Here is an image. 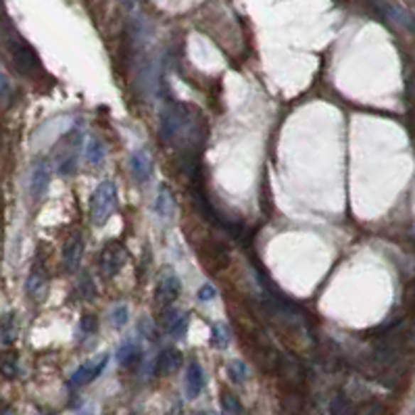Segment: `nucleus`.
<instances>
[{
  "label": "nucleus",
  "instance_id": "f257e3e1",
  "mask_svg": "<svg viewBox=\"0 0 415 415\" xmlns=\"http://www.w3.org/2000/svg\"><path fill=\"white\" fill-rule=\"evenodd\" d=\"M203 117L186 104H169L161 115V140L165 144L178 146L184 153H198L205 129Z\"/></svg>",
  "mask_w": 415,
  "mask_h": 415
},
{
  "label": "nucleus",
  "instance_id": "f3484780",
  "mask_svg": "<svg viewBox=\"0 0 415 415\" xmlns=\"http://www.w3.org/2000/svg\"><path fill=\"white\" fill-rule=\"evenodd\" d=\"M17 338V323H15V313H6L2 321V345L9 347Z\"/></svg>",
  "mask_w": 415,
  "mask_h": 415
},
{
  "label": "nucleus",
  "instance_id": "aec40b11",
  "mask_svg": "<svg viewBox=\"0 0 415 415\" xmlns=\"http://www.w3.org/2000/svg\"><path fill=\"white\" fill-rule=\"evenodd\" d=\"M46 284V278H44V271L40 269V267H33L32 274H30V280H28V292L36 296L38 294V290H42Z\"/></svg>",
  "mask_w": 415,
  "mask_h": 415
},
{
  "label": "nucleus",
  "instance_id": "ddd939ff",
  "mask_svg": "<svg viewBox=\"0 0 415 415\" xmlns=\"http://www.w3.org/2000/svg\"><path fill=\"white\" fill-rule=\"evenodd\" d=\"M155 211L163 220H171L173 213H176V200H173V194H171V190L167 186H161L159 192H157Z\"/></svg>",
  "mask_w": 415,
  "mask_h": 415
},
{
  "label": "nucleus",
  "instance_id": "9d476101",
  "mask_svg": "<svg viewBox=\"0 0 415 415\" xmlns=\"http://www.w3.org/2000/svg\"><path fill=\"white\" fill-rule=\"evenodd\" d=\"M163 328L167 334L176 336V338H182L186 336V330H188V316L180 309H169L165 311L163 316Z\"/></svg>",
  "mask_w": 415,
  "mask_h": 415
},
{
  "label": "nucleus",
  "instance_id": "bb28decb",
  "mask_svg": "<svg viewBox=\"0 0 415 415\" xmlns=\"http://www.w3.org/2000/svg\"><path fill=\"white\" fill-rule=\"evenodd\" d=\"M203 415H211V414H203Z\"/></svg>",
  "mask_w": 415,
  "mask_h": 415
},
{
  "label": "nucleus",
  "instance_id": "7ed1b4c3",
  "mask_svg": "<svg viewBox=\"0 0 415 415\" xmlns=\"http://www.w3.org/2000/svg\"><path fill=\"white\" fill-rule=\"evenodd\" d=\"M9 48H11V59H13V65L17 67V71H19V73H23V75L32 77L36 71H40V69H42V65H40V59H38L36 50H33L32 46H30L26 40H21V38L17 36V32L9 38Z\"/></svg>",
  "mask_w": 415,
  "mask_h": 415
},
{
  "label": "nucleus",
  "instance_id": "2eb2a0df",
  "mask_svg": "<svg viewBox=\"0 0 415 415\" xmlns=\"http://www.w3.org/2000/svg\"><path fill=\"white\" fill-rule=\"evenodd\" d=\"M330 414L332 415H357V407L351 403L349 397L336 394L330 403Z\"/></svg>",
  "mask_w": 415,
  "mask_h": 415
},
{
  "label": "nucleus",
  "instance_id": "f03ea898",
  "mask_svg": "<svg viewBox=\"0 0 415 415\" xmlns=\"http://www.w3.org/2000/svg\"><path fill=\"white\" fill-rule=\"evenodd\" d=\"M117 209V186L111 180L100 182L90 196V220L95 225H104Z\"/></svg>",
  "mask_w": 415,
  "mask_h": 415
},
{
  "label": "nucleus",
  "instance_id": "dca6fc26",
  "mask_svg": "<svg viewBox=\"0 0 415 415\" xmlns=\"http://www.w3.org/2000/svg\"><path fill=\"white\" fill-rule=\"evenodd\" d=\"M104 142L100 138H90L88 149H86V161L90 165H100L104 161Z\"/></svg>",
  "mask_w": 415,
  "mask_h": 415
},
{
  "label": "nucleus",
  "instance_id": "a878e982",
  "mask_svg": "<svg viewBox=\"0 0 415 415\" xmlns=\"http://www.w3.org/2000/svg\"><path fill=\"white\" fill-rule=\"evenodd\" d=\"M414 28H415V17H414Z\"/></svg>",
  "mask_w": 415,
  "mask_h": 415
},
{
  "label": "nucleus",
  "instance_id": "20e7f679",
  "mask_svg": "<svg viewBox=\"0 0 415 415\" xmlns=\"http://www.w3.org/2000/svg\"><path fill=\"white\" fill-rule=\"evenodd\" d=\"M126 249H124V244L122 242H109V244H104V249L100 251V271H102V276L104 278H115L119 271H122V267H124V263H126Z\"/></svg>",
  "mask_w": 415,
  "mask_h": 415
},
{
  "label": "nucleus",
  "instance_id": "6e6552de",
  "mask_svg": "<svg viewBox=\"0 0 415 415\" xmlns=\"http://www.w3.org/2000/svg\"><path fill=\"white\" fill-rule=\"evenodd\" d=\"M82 255H84V234L75 232V234L69 236V240H67L63 249L65 271H75L82 263Z\"/></svg>",
  "mask_w": 415,
  "mask_h": 415
},
{
  "label": "nucleus",
  "instance_id": "0eeeda50",
  "mask_svg": "<svg viewBox=\"0 0 415 415\" xmlns=\"http://www.w3.org/2000/svg\"><path fill=\"white\" fill-rule=\"evenodd\" d=\"M48 184H50V165L48 161L38 159L33 163L32 176H30V194L33 200H40L46 194Z\"/></svg>",
  "mask_w": 415,
  "mask_h": 415
},
{
  "label": "nucleus",
  "instance_id": "f8f14e48",
  "mask_svg": "<svg viewBox=\"0 0 415 415\" xmlns=\"http://www.w3.org/2000/svg\"><path fill=\"white\" fill-rule=\"evenodd\" d=\"M205 388V372L198 361H190L186 367V397L196 399Z\"/></svg>",
  "mask_w": 415,
  "mask_h": 415
},
{
  "label": "nucleus",
  "instance_id": "39448f33",
  "mask_svg": "<svg viewBox=\"0 0 415 415\" xmlns=\"http://www.w3.org/2000/svg\"><path fill=\"white\" fill-rule=\"evenodd\" d=\"M180 292H182V284H180L178 276L173 274V269H167V271L161 276L159 284H157L155 301H157V305L167 309V307H171V305L178 301Z\"/></svg>",
  "mask_w": 415,
  "mask_h": 415
},
{
  "label": "nucleus",
  "instance_id": "423d86ee",
  "mask_svg": "<svg viewBox=\"0 0 415 415\" xmlns=\"http://www.w3.org/2000/svg\"><path fill=\"white\" fill-rule=\"evenodd\" d=\"M107 363H109V355H102L100 359H92V361L82 363V365L73 372V376L69 378V386L82 388V386H86V384L95 382L96 378L104 372Z\"/></svg>",
  "mask_w": 415,
  "mask_h": 415
},
{
  "label": "nucleus",
  "instance_id": "5701e85b",
  "mask_svg": "<svg viewBox=\"0 0 415 415\" xmlns=\"http://www.w3.org/2000/svg\"><path fill=\"white\" fill-rule=\"evenodd\" d=\"M198 301H211V298H215L217 296V290L211 286V284H205L203 288H198Z\"/></svg>",
  "mask_w": 415,
  "mask_h": 415
},
{
  "label": "nucleus",
  "instance_id": "393cba45",
  "mask_svg": "<svg viewBox=\"0 0 415 415\" xmlns=\"http://www.w3.org/2000/svg\"><path fill=\"white\" fill-rule=\"evenodd\" d=\"M2 415H11V414H9V411H4V414H2Z\"/></svg>",
  "mask_w": 415,
  "mask_h": 415
},
{
  "label": "nucleus",
  "instance_id": "a211bd4d",
  "mask_svg": "<svg viewBox=\"0 0 415 415\" xmlns=\"http://www.w3.org/2000/svg\"><path fill=\"white\" fill-rule=\"evenodd\" d=\"M211 345L215 349H225L230 345V332L224 323H213L211 325Z\"/></svg>",
  "mask_w": 415,
  "mask_h": 415
},
{
  "label": "nucleus",
  "instance_id": "1a4fd4ad",
  "mask_svg": "<svg viewBox=\"0 0 415 415\" xmlns=\"http://www.w3.org/2000/svg\"><path fill=\"white\" fill-rule=\"evenodd\" d=\"M129 165H131V176L138 184H144V182L151 180V176H153V157H151L149 151H144V149L134 151Z\"/></svg>",
  "mask_w": 415,
  "mask_h": 415
},
{
  "label": "nucleus",
  "instance_id": "9b49d317",
  "mask_svg": "<svg viewBox=\"0 0 415 415\" xmlns=\"http://www.w3.org/2000/svg\"><path fill=\"white\" fill-rule=\"evenodd\" d=\"M182 367V352L178 349H163L157 357L155 370L159 376H171Z\"/></svg>",
  "mask_w": 415,
  "mask_h": 415
},
{
  "label": "nucleus",
  "instance_id": "6ab92c4d",
  "mask_svg": "<svg viewBox=\"0 0 415 415\" xmlns=\"http://www.w3.org/2000/svg\"><path fill=\"white\" fill-rule=\"evenodd\" d=\"M227 374H230V378L234 380V382H244L247 378H249V367H247V363L244 361H232L230 365H227Z\"/></svg>",
  "mask_w": 415,
  "mask_h": 415
},
{
  "label": "nucleus",
  "instance_id": "b1692460",
  "mask_svg": "<svg viewBox=\"0 0 415 415\" xmlns=\"http://www.w3.org/2000/svg\"><path fill=\"white\" fill-rule=\"evenodd\" d=\"M77 415H95V414H92L90 409H84V411H80V414H77Z\"/></svg>",
  "mask_w": 415,
  "mask_h": 415
},
{
  "label": "nucleus",
  "instance_id": "4468645a",
  "mask_svg": "<svg viewBox=\"0 0 415 415\" xmlns=\"http://www.w3.org/2000/svg\"><path fill=\"white\" fill-rule=\"evenodd\" d=\"M140 359H142V349H140V345H138L136 340H128V343L122 345L119 351H117V361H119V365H124V367H134Z\"/></svg>",
  "mask_w": 415,
  "mask_h": 415
},
{
  "label": "nucleus",
  "instance_id": "412c9836",
  "mask_svg": "<svg viewBox=\"0 0 415 415\" xmlns=\"http://www.w3.org/2000/svg\"><path fill=\"white\" fill-rule=\"evenodd\" d=\"M222 403H224V409L227 415H240L242 414V405L238 403V399L230 392H224L222 397Z\"/></svg>",
  "mask_w": 415,
  "mask_h": 415
},
{
  "label": "nucleus",
  "instance_id": "4be33fe9",
  "mask_svg": "<svg viewBox=\"0 0 415 415\" xmlns=\"http://www.w3.org/2000/svg\"><path fill=\"white\" fill-rule=\"evenodd\" d=\"M128 320H129L128 307H126V305L115 307V311H113V325H115V328H124V325L128 323Z\"/></svg>",
  "mask_w": 415,
  "mask_h": 415
}]
</instances>
